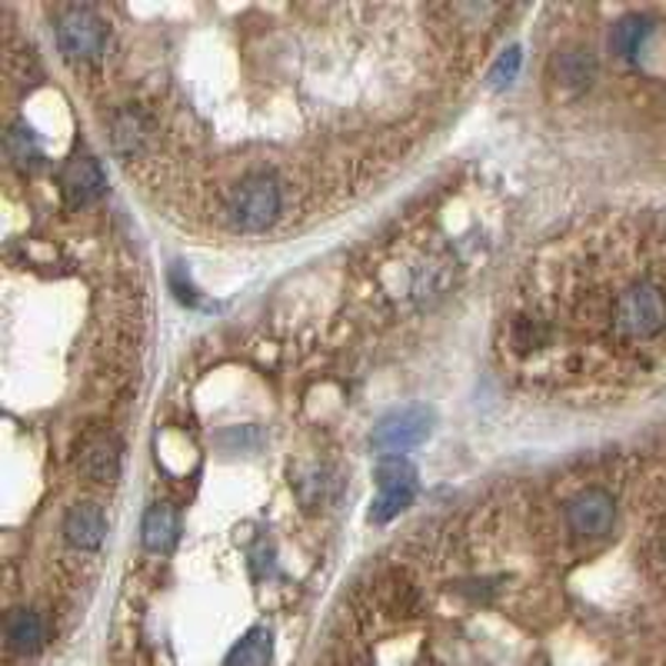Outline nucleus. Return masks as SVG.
<instances>
[{"label":"nucleus","instance_id":"nucleus-1","mask_svg":"<svg viewBox=\"0 0 666 666\" xmlns=\"http://www.w3.org/2000/svg\"><path fill=\"white\" fill-rule=\"evenodd\" d=\"M503 370L540 393L606 400L666 377V214H619L543 247L500 314Z\"/></svg>","mask_w":666,"mask_h":666},{"label":"nucleus","instance_id":"nucleus-2","mask_svg":"<svg viewBox=\"0 0 666 666\" xmlns=\"http://www.w3.org/2000/svg\"><path fill=\"white\" fill-rule=\"evenodd\" d=\"M280 211H284L280 184L274 177H267V174L244 177L230 191V201H227V217L244 234H260V230L274 227Z\"/></svg>","mask_w":666,"mask_h":666},{"label":"nucleus","instance_id":"nucleus-3","mask_svg":"<svg viewBox=\"0 0 666 666\" xmlns=\"http://www.w3.org/2000/svg\"><path fill=\"white\" fill-rule=\"evenodd\" d=\"M433 430V413L430 407H400L393 413H387L373 433H370V443L377 450H387L390 457L400 453V450H410L417 443H423Z\"/></svg>","mask_w":666,"mask_h":666},{"label":"nucleus","instance_id":"nucleus-4","mask_svg":"<svg viewBox=\"0 0 666 666\" xmlns=\"http://www.w3.org/2000/svg\"><path fill=\"white\" fill-rule=\"evenodd\" d=\"M107 28L91 8H68L58 21V44L68 58L88 61L104 51Z\"/></svg>","mask_w":666,"mask_h":666},{"label":"nucleus","instance_id":"nucleus-5","mask_svg":"<svg viewBox=\"0 0 666 666\" xmlns=\"http://www.w3.org/2000/svg\"><path fill=\"white\" fill-rule=\"evenodd\" d=\"M563 520L576 536H603L613 530L616 520V503L606 490L600 486H586L580 493H573L563 506Z\"/></svg>","mask_w":666,"mask_h":666},{"label":"nucleus","instance_id":"nucleus-6","mask_svg":"<svg viewBox=\"0 0 666 666\" xmlns=\"http://www.w3.org/2000/svg\"><path fill=\"white\" fill-rule=\"evenodd\" d=\"M48 636H51V629H48V619H44V613H38V609H11L8 613V619H4V643H8V649H14V653H38L44 643H48Z\"/></svg>","mask_w":666,"mask_h":666},{"label":"nucleus","instance_id":"nucleus-7","mask_svg":"<svg viewBox=\"0 0 666 666\" xmlns=\"http://www.w3.org/2000/svg\"><path fill=\"white\" fill-rule=\"evenodd\" d=\"M64 536L81 550H98L107 536V516L94 503H78L64 516Z\"/></svg>","mask_w":666,"mask_h":666},{"label":"nucleus","instance_id":"nucleus-8","mask_svg":"<svg viewBox=\"0 0 666 666\" xmlns=\"http://www.w3.org/2000/svg\"><path fill=\"white\" fill-rule=\"evenodd\" d=\"M61 187H64L68 204L81 207V204H91L104 191V174L94 157H74L61 177Z\"/></svg>","mask_w":666,"mask_h":666},{"label":"nucleus","instance_id":"nucleus-9","mask_svg":"<svg viewBox=\"0 0 666 666\" xmlns=\"http://www.w3.org/2000/svg\"><path fill=\"white\" fill-rule=\"evenodd\" d=\"M144 546L151 553H167L177 543V513L167 503H154L144 513Z\"/></svg>","mask_w":666,"mask_h":666},{"label":"nucleus","instance_id":"nucleus-10","mask_svg":"<svg viewBox=\"0 0 666 666\" xmlns=\"http://www.w3.org/2000/svg\"><path fill=\"white\" fill-rule=\"evenodd\" d=\"M84 470L94 477V480H117L121 473V443L114 437H98L88 443L84 450Z\"/></svg>","mask_w":666,"mask_h":666},{"label":"nucleus","instance_id":"nucleus-11","mask_svg":"<svg viewBox=\"0 0 666 666\" xmlns=\"http://www.w3.org/2000/svg\"><path fill=\"white\" fill-rule=\"evenodd\" d=\"M553 74H556V81L566 84V88H586V84L596 78V61H593L590 51H580V48L560 51V54L553 58Z\"/></svg>","mask_w":666,"mask_h":666},{"label":"nucleus","instance_id":"nucleus-12","mask_svg":"<svg viewBox=\"0 0 666 666\" xmlns=\"http://www.w3.org/2000/svg\"><path fill=\"white\" fill-rule=\"evenodd\" d=\"M270 653H274V639H270V629L264 626H254L227 656L224 666H267L270 663Z\"/></svg>","mask_w":666,"mask_h":666},{"label":"nucleus","instance_id":"nucleus-13","mask_svg":"<svg viewBox=\"0 0 666 666\" xmlns=\"http://www.w3.org/2000/svg\"><path fill=\"white\" fill-rule=\"evenodd\" d=\"M380 606L390 613V616H413L420 609V590L413 580H403V576H393L380 586Z\"/></svg>","mask_w":666,"mask_h":666},{"label":"nucleus","instance_id":"nucleus-14","mask_svg":"<svg viewBox=\"0 0 666 666\" xmlns=\"http://www.w3.org/2000/svg\"><path fill=\"white\" fill-rule=\"evenodd\" d=\"M413 503V486H380V493H377V500L370 503V523L373 526H383V523H390L397 513H403L407 506Z\"/></svg>","mask_w":666,"mask_h":666},{"label":"nucleus","instance_id":"nucleus-15","mask_svg":"<svg viewBox=\"0 0 666 666\" xmlns=\"http://www.w3.org/2000/svg\"><path fill=\"white\" fill-rule=\"evenodd\" d=\"M646 34H649V21H643V18H623L613 28V34H609V48L619 58H636V51L643 48Z\"/></svg>","mask_w":666,"mask_h":666},{"label":"nucleus","instance_id":"nucleus-16","mask_svg":"<svg viewBox=\"0 0 666 666\" xmlns=\"http://www.w3.org/2000/svg\"><path fill=\"white\" fill-rule=\"evenodd\" d=\"M377 483L380 486H417V467L400 453L383 457L377 463Z\"/></svg>","mask_w":666,"mask_h":666},{"label":"nucleus","instance_id":"nucleus-17","mask_svg":"<svg viewBox=\"0 0 666 666\" xmlns=\"http://www.w3.org/2000/svg\"><path fill=\"white\" fill-rule=\"evenodd\" d=\"M114 147H117V154H124V157H131L137 147H141V141H144V127L131 117V114H124L117 124H114Z\"/></svg>","mask_w":666,"mask_h":666},{"label":"nucleus","instance_id":"nucleus-18","mask_svg":"<svg viewBox=\"0 0 666 666\" xmlns=\"http://www.w3.org/2000/svg\"><path fill=\"white\" fill-rule=\"evenodd\" d=\"M516 71H520V48H506L500 58H496V64L490 68V88H510L513 84V78H516Z\"/></svg>","mask_w":666,"mask_h":666},{"label":"nucleus","instance_id":"nucleus-19","mask_svg":"<svg viewBox=\"0 0 666 666\" xmlns=\"http://www.w3.org/2000/svg\"><path fill=\"white\" fill-rule=\"evenodd\" d=\"M659 563L666 566V540H663V546H659Z\"/></svg>","mask_w":666,"mask_h":666}]
</instances>
